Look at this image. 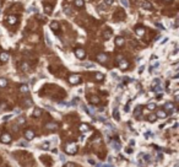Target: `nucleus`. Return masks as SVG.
Listing matches in <instances>:
<instances>
[{"label": "nucleus", "instance_id": "nucleus-42", "mask_svg": "<svg viewBox=\"0 0 179 167\" xmlns=\"http://www.w3.org/2000/svg\"><path fill=\"white\" fill-rule=\"evenodd\" d=\"M77 102H79V97H75V98H74V101L71 102V106H75V105H76Z\"/></svg>", "mask_w": 179, "mask_h": 167}, {"label": "nucleus", "instance_id": "nucleus-21", "mask_svg": "<svg viewBox=\"0 0 179 167\" xmlns=\"http://www.w3.org/2000/svg\"><path fill=\"white\" fill-rule=\"evenodd\" d=\"M7 86V80L4 77H0V87H6Z\"/></svg>", "mask_w": 179, "mask_h": 167}, {"label": "nucleus", "instance_id": "nucleus-17", "mask_svg": "<svg viewBox=\"0 0 179 167\" xmlns=\"http://www.w3.org/2000/svg\"><path fill=\"white\" fill-rule=\"evenodd\" d=\"M59 23H58V22H57V21H53V22H52V23H50V28H52V30L53 31H58L59 30Z\"/></svg>", "mask_w": 179, "mask_h": 167}, {"label": "nucleus", "instance_id": "nucleus-34", "mask_svg": "<svg viewBox=\"0 0 179 167\" xmlns=\"http://www.w3.org/2000/svg\"><path fill=\"white\" fill-rule=\"evenodd\" d=\"M22 69H23V71H28V70H30V66H28L26 63H23V64H22Z\"/></svg>", "mask_w": 179, "mask_h": 167}, {"label": "nucleus", "instance_id": "nucleus-3", "mask_svg": "<svg viewBox=\"0 0 179 167\" xmlns=\"http://www.w3.org/2000/svg\"><path fill=\"white\" fill-rule=\"evenodd\" d=\"M110 148H112L113 150H115V151H119L120 149H121V144L118 143L117 140H112V141H110Z\"/></svg>", "mask_w": 179, "mask_h": 167}, {"label": "nucleus", "instance_id": "nucleus-33", "mask_svg": "<svg viewBox=\"0 0 179 167\" xmlns=\"http://www.w3.org/2000/svg\"><path fill=\"white\" fill-rule=\"evenodd\" d=\"M59 160L61 161V162H65V161H66V157H65L64 154H60L59 155Z\"/></svg>", "mask_w": 179, "mask_h": 167}, {"label": "nucleus", "instance_id": "nucleus-26", "mask_svg": "<svg viewBox=\"0 0 179 167\" xmlns=\"http://www.w3.org/2000/svg\"><path fill=\"white\" fill-rule=\"evenodd\" d=\"M134 116L135 117H139V116H141V107H136L135 108V111H134Z\"/></svg>", "mask_w": 179, "mask_h": 167}, {"label": "nucleus", "instance_id": "nucleus-5", "mask_svg": "<svg viewBox=\"0 0 179 167\" xmlns=\"http://www.w3.org/2000/svg\"><path fill=\"white\" fill-rule=\"evenodd\" d=\"M141 7L145 9V10H151L152 9V4L150 1H142L141 2Z\"/></svg>", "mask_w": 179, "mask_h": 167}, {"label": "nucleus", "instance_id": "nucleus-2", "mask_svg": "<svg viewBox=\"0 0 179 167\" xmlns=\"http://www.w3.org/2000/svg\"><path fill=\"white\" fill-rule=\"evenodd\" d=\"M75 55H76L79 59H84V58L86 57V52H85L82 48H77V49L75 50Z\"/></svg>", "mask_w": 179, "mask_h": 167}, {"label": "nucleus", "instance_id": "nucleus-8", "mask_svg": "<svg viewBox=\"0 0 179 167\" xmlns=\"http://www.w3.org/2000/svg\"><path fill=\"white\" fill-rule=\"evenodd\" d=\"M9 23L10 25H16L17 23V16L16 15H11V16H9Z\"/></svg>", "mask_w": 179, "mask_h": 167}, {"label": "nucleus", "instance_id": "nucleus-37", "mask_svg": "<svg viewBox=\"0 0 179 167\" xmlns=\"http://www.w3.org/2000/svg\"><path fill=\"white\" fill-rule=\"evenodd\" d=\"M113 1H114V0H104V5H107V6H110V5L113 4Z\"/></svg>", "mask_w": 179, "mask_h": 167}, {"label": "nucleus", "instance_id": "nucleus-52", "mask_svg": "<svg viewBox=\"0 0 179 167\" xmlns=\"http://www.w3.org/2000/svg\"><path fill=\"white\" fill-rule=\"evenodd\" d=\"M151 135H152V134H151V133H149V132H147V133L145 134V138H149V137H151Z\"/></svg>", "mask_w": 179, "mask_h": 167}, {"label": "nucleus", "instance_id": "nucleus-19", "mask_svg": "<svg viewBox=\"0 0 179 167\" xmlns=\"http://www.w3.org/2000/svg\"><path fill=\"white\" fill-rule=\"evenodd\" d=\"M97 59H98L99 61H102V63H104V61L107 60V55H105L104 53H101V54L97 55Z\"/></svg>", "mask_w": 179, "mask_h": 167}, {"label": "nucleus", "instance_id": "nucleus-54", "mask_svg": "<svg viewBox=\"0 0 179 167\" xmlns=\"http://www.w3.org/2000/svg\"><path fill=\"white\" fill-rule=\"evenodd\" d=\"M130 145H131V146H134V145H135V141H134V140H131V141H130Z\"/></svg>", "mask_w": 179, "mask_h": 167}, {"label": "nucleus", "instance_id": "nucleus-27", "mask_svg": "<svg viewBox=\"0 0 179 167\" xmlns=\"http://www.w3.org/2000/svg\"><path fill=\"white\" fill-rule=\"evenodd\" d=\"M90 101H91L92 103H94V105H96V103H98V102H99V98H98L97 96H91Z\"/></svg>", "mask_w": 179, "mask_h": 167}, {"label": "nucleus", "instance_id": "nucleus-57", "mask_svg": "<svg viewBox=\"0 0 179 167\" xmlns=\"http://www.w3.org/2000/svg\"><path fill=\"white\" fill-rule=\"evenodd\" d=\"M164 1H167V2H169V1H172V0H164Z\"/></svg>", "mask_w": 179, "mask_h": 167}, {"label": "nucleus", "instance_id": "nucleus-18", "mask_svg": "<svg viewBox=\"0 0 179 167\" xmlns=\"http://www.w3.org/2000/svg\"><path fill=\"white\" fill-rule=\"evenodd\" d=\"M156 116H157L158 118H166V117H167V113H166L164 111H162V109H160V111H157Z\"/></svg>", "mask_w": 179, "mask_h": 167}, {"label": "nucleus", "instance_id": "nucleus-49", "mask_svg": "<svg viewBox=\"0 0 179 167\" xmlns=\"http://www.w3.org/2000/svg\"><path fill=\"white\" fill-rule=\"evenodd\" d=\"M133 151H134V150H133L131 148H129V149H126V154H133Z\"/></svg>", "mask_w": 179, "mask_h": 167}, {"label": "nucleus", "instance_id": "nucleus-11", "mask_svg": "<svg viewBox=\"0 0 179 167\" xmlns=\"http://www.w3.org/2000/svg\"><path fill=\"white\" fill-rule=\"evenodd\" d=\"M164 108H166V109H173L174 112L177 111V108L174 107V103H173V102H167V103L164 105Z\"/></svg>", "mask_w": 179, "mask_h": 167}, {"label": "nucleus", "instance_id": "nucleus-46", "mask_svg": "<svg viewBox=\"0 0 179 167\" xmlns=\"http://www.w3.org/2000/svg\"><path fill=\"white\" fill-rule=\"evenodd\" d=\"M87 161H89V164H91V165H96V162H94V161H93L92 159H89Z\"/></svg>", "mask_w": 179, "mask_h": 167}, {"label": "nucleus", "instance_id": "nucleus-29", "mask_svg": "<svg viewBox=\"0 0 179 167\" xmlns=\"http://www.w3.org/2000/svg\"><path fill=\"white\" fill-rule=\"evenodd\" d=\"M84 68H94L96 65L93 64V63H84V64H81Z\"/></svg>", "mask_w": 179, "mask_h": 167}, {"label": "nucleus", "instance_id": "nucleus-30", "mask_svg": "<svg viewBox=\"0 0 179 167\" xmlns=\"http://www.w3.org/2000/svg\"><path fill=\"white\" fill-rule=\"evenodd\" d=\"M42 149H43V150H49V143H48V141H44V143L42 144Z\"/></svg>", "mask_w": 179, "mask_h": 167}, {"label": "nucleus", "instance_id": "nucleus-50", "mask_svg": "<svg viewBox=\"0 0 179 167\" xmlns=\"http://www.w3.org/2000/svg\"><path fill=\"white\" fill-rule=\"evenodd\" d=\"M98 121H101V122H105V118H104V117H98Z\"/></svg>", "mask_w": 179, "mask_h": 167}, {"label": "nucleus", "instance_id": "nucleus-6", "mask_svg": "<svg viewBox=\"0 0 179 167\" xmlns=\"http://www.w3.org/2000/svg\"><path fill=\"white\" fill-rule=\"evenodd\" d=\"M160 85H161V80L160 79H153V81L151 82V90H153L155 87H157Z\"/></svg>", "mask_w": 179, "mask_h": 167}, {"label": "nucleus", "instance_id": "nucleus-24", "mask_svg": "<svg viewBox=\"0 0 179 167\" xmlns=\"http://www.w3.org/2000/svg\"><path fill=\"white\" fill-rule=\"evenodd\" d=\"M94 77H96V80L101 81V80H103V79H104V75H103L102 73H96V74H94Z\"/></svg>", "mask_w": 179, "mask_h": 167}, {"label": "nucleus", "instance_id": "nucleus-32", "mask_svg": "<svg viewBox=\"0 0 179 167\" xmlns=\"http://www.w3.org/2000/svg\"><path fill=\"white\" fill-rule=\"evenodd\" d=\"M156 118H157V116H156V114H150L149 116V121L150 122H155L156 121Z\"/></svg>", "mask_w": 179, "mask_h": 167}, {"label": "nucleus", "instance_id": "nucleus-25", "mask_svg": "<svg viewBox=\"0 0 179 167\" xmlns=\"http://www.w3.org/2000/svg\"><path fill=\"white\" fill-rule=\"evenodd\" d=\"M47 128H48V129H57V128H58V124H57V123H48V124H47Z\"/></svg>", "mask_w": 179, "mask_h": 167}, {"label": "nucleus", "instance_id": "nucleus-41", "mask_svg": "<svg viewBox=\"0 0 179 167\" xmlns=\"http://www.w3.org/2000/svg\"><path fill=\"white\" fill-rule=\"evenodd\" d=\"M18 145H20V146H27L28 143H27V141H21V143H18Z\"/></svg>", "mask_w": 179, "mask_h": 167}, {"label": "nucleus", "instance_id": "nucleus-45", "mask_svg": "<svg viewBox=\"0 0 179 167\" xmlns=\"http://www.w3.org/2000/svg\"><path fill=\"white\" fill-rule=\"evenodd\" d=\"M156 26H157L158 28H161V30H164V27L161 25V23H158V22H156Z\"/></svg>", "mask_w": 179, "mask_h": 167}, {"label": "nucleus", "instance_id": "nucleus-44", "mask_svg": "<svg viewBox=\"0 0 179 167\" xmlns=\"http://www.w3.org/2000/svg\"><path fill=\"white\" fill-rule=\"evenodd\" d=\"M129 106H130V101H129V102L126 103V106H125V112H129V111H130V109H129Z\"/></svg>", "mask_w": 179, "mask_h": 167}, {"label": "nucleus", "instance_id": "nucleus-12", "mask_svg": "<svg viewBox=\"0 0 179 167\" xmlns=\"http://www.w3.org/2000/svg\"><path fill=\"white\" fill-rule=\"evenodd\" d=\"M10 140H11V137H10L9 134H4V135H1V141H2V143L7 144V143H10Z\"/></svg>", "mask_w": 179, "mask_h": 167}, {"label": "nucleus", "instance_id": "nucleus-36", "mask_svg": "<svg viewBox=\"0 0 179 167\" xmlns=\"http://www.w3.org/2000/svg\"><path fill=\"white\" fill-rule=\"evenodd\" d=\"M147 108H149L150 111H152V109L156 108V105H155V103H149V105H147Z\"/></svg>", "mask_w": 179, "mask_h": 167}, {"label": "nucleus", "instance_id": "nucleus-20", "mask_svg": "<svg viewBox=\"0 0 179 167\" xmlns=\"http://www.w3.org/2000/svg\"><path fill=\"white\" fill-rule=\"evenodd\" d=\"M74 4H75V6H77V7H82L85 5V1L84 0H75Z\"/></svg>", "mask_w": 179, "mask_h": 167}, {"label": "nucleus", "instance_id": "nucleus-9", "mask_svg": "<svg viewBox=\"0 0 179 167\" xmlns=\"http://www.w3.org/2000/svg\"><path fill=\"white\" fill-rule=\"evenodd\" d=\"M9 58H10V55H9L6 52H2V53L0 54V60L1 61H7L9 60Z\"/></svg>", "mask_w": 179, "mask_h": 167}, {"label": "nucleus", "instance_id": "nucleus-1", "mask_svg": "<svg viewBox=\"0 0 179 167\" xmlns=\"http://www.w3.org/2000/svg\"><path fill=\"white\" fill-rule=\"evenodd\" d=\"M65 151L68 152V154H70V155H74L77 152V146L75 145V144H69L66 148H65Z\"/></svg>", "mask_w": 179, "mask_h": 167}, {"label": "nucleus", "instance_id": "nucleus-15", "mask_svg": "<svg viewBox=\"0 0 179 167\" xmlns=\"http://www.w3.org/2000/svg\"><path fill=\"white\" fill-rule=\"evenodd\" d=\"M115 44H117V46H123V44H124V38L120 37V36L115 37Z\"/></svg>", "mask_w": 179, "mask_h": 167}, {"label": "nucleus", "instance_id": "nucleus-23", "mask_svg": "<svg viewBox=\"0 0 179 167\" xmlns=\"http://www.w3.org/2000/svg\"><path fill=\"white\" fill-rule=\"evenodd\" d=\"M20 91L22 92V93H27L28 92V86L27 85H21L20 86Z\"/></svg>", "mask_w": 179, "mask_h": 167}, {"label": "nucleus", "instance_id": "nucleus-53", "mask_svg": "<svg viewBox=\"0 0 179 167\" xmlns=\"http://www.w3.org/2000/svg\"><path fill=\"white\" fill-rule=\"evenodd\" d=\"M162 96H163V95H162V93H158V95H157V98H158V100H160V98H162Z\"/></svg>", "mask_w": 179, "mask_h": 167}, {"label": "nucleus", "instance_id": "nucleus-16", "mask_svg": "<svg viewBox=\"0 0 179 167\" xmlns=\"http://www.w3.org/2000/svg\"><path fill=\"white\" fill-rule=\"evenodd\" d=\"M112 34H113V32H112V31H110V30H107L104 33H103V38H104L105 41H107V39H109V38L112 37Z\"/></svg>", "mask_w": 179, "mask_h": 167}, {"label": "nucleus", "instance_id": "nucleus-56", "mask_svg": "<svg viewBox=\"0 0 179 167\" xmlns=\"http://www.w3.org/2000/svg\"><path fill=\"white\" fill-rule=\"evenodd\" d=\"M96 167H101V164H98V165H96Z\"/></svg>", "mask_w": 179, "mask_h": 167}, {"label": "nucleus", "instance_id": "nucleus-48", "mask_svg": "<svg viewBox=\"0 0 179 167\" xmlns=\"http://www.w3.org/2000/svg\"><path fill=\"white\" fill-rule=\"evenodd\" d=\"M25 123V119L23 118H18V124H23Z\"/></svg>", "mask_w": 179, "mask_h": 167}, {"label": "nucleus", "instance_id": "nucleus-47", "mask_svg": "<svg viewBox=\"0 0 179 167\" xmlns=\"http://www.w3.org/2000/svg\"><path fill=\"white\" fill-rule=\"evenodd\" d=\"M45 38H47V43H48V46H50L52 43H50V41H49V37H48V34H45Z\"/></svg>", "mask_w": 179, "mask_h": 167}, {"label": "nucleus", "instance_id": "nucleus-38", "mask_svg": "<svg viewBox=\"0 0 179 167\" xmlns=\"http://www.w3.org/2000/svg\"><path fill=\"white\" fill-rule=\"evenodd\" d=\"M64 10H65V14H66V15H70V7H69V6H64Z\"/></svg>", "mask_w": 179, "mask_h": 167}, {"label": "nucleus", "instance_id": "nucleus-55", "mask_svg": "<svg viewBox=\"0 0 179 167\" xmlns=\"http://www.w3.org/2000/svg\"><path fill=\"white\" fill-rule=\"evenodd\" d=\"M167 41H168V38H164L163 41H162V44H163V43H166V42H167Z\"/></svg>", "mask_w": 179, "mask_h": 167}, {"label": "nucleus", "instance_id": "nucleus-4", "mask_svg": "<svg viewBox=\"0 0 179 167\" xmlns=\"http://www.w3.org/2000/svg\"><path fill=\"white\" fill-rule=\"evenodd\" d=\"M69 81H70L71 85H77V84L81 81V79H80V76L79 75H71L70 76V79H69Z\"/></svg>", "mask_w": 179, "mask_h": 167}, {"label": "nucleus", "instance_id": "nucleus-28", "mask_svg": "<svg viewBox=\"0 0 179 167\" xmlns=\"http://www.w3.org/2000/svg\"><path fill=\"white\" fill-rule=\"evenodd\" d=\"M80 130L84 132V133L87 132V130H89V125H87V124H81V125H80Z\"/></svg>", "mask_w": 179, "mask_h": 167}, {"label": "nucleus", "instance_id": "nucleus-31", "mask_svg": "<svg viewBox=\"0 0 179 167\" xmlns=\"http://www.w3.org/2000/svg\"><path fill=\"white\" fill-rule=\"evenodd\" d=\"M44 10H45L47 14H50V12H52V7H50L49 5H47V4L44 5Z\"/></svg>", "mask_w": 179, "mask_h": 167}, {"label": "nucleus", "instance_id": "nucleus-10", "mask_svg": "<svg viewBox=\"0 0 179 167\" xmlns=\"http://www.w3.org/2000/svg\"><path fill=\"white\" fill-rule=\"evenodd\" d=\"M135 33L137 34V36H144L145 34V28L144 27H136V30H135Z\"/></svg>", "mask_w": 179, "mask_h": 167}, {"label": "nucleus", "instance_id": "nucleus-13", "mask_svg": "<svg viewBox=\"0 0 179 167\" xmlns=\"http://www.w3.org/2000/svg\"><path fill=\"white\" fill-rule=\"evenodd\" d=\"M119 68L121 69V70L126 69V68H128V61H126V60H124V59H121V60L119 61Z\"/></svg>", "mask_w": 179, "mask_h": 167}, {"label": "nucleus", "instance_id": "nucleus-40", "mask_svg": "<svg viewBox=\"0 0 179 167\" xmlns=\"http://www.w3.org/2000/svg\"><path fill=\"white\" fill-rule=\"evenodd\" d=\"M144 69H145V65H141V66L139 68V70H137V71H139V74H142V71H144Z\"/></svg>", "mask_w": 179, "mask_h": 167}, {"label": "nucleus", "instance_id": "nucleus-7", "mask_svg": "<svg viewBox=\"0 0 179 167\" xmlns=\"http://www.w3.org/2000/svg\"><path fill=\"white\" fill-rule=\"evenodd\" d=\"M25 137H26L27 140H32V139L34 138V133H33L32 130H26V132H25Z\"/></svg>", "mask_w": 179, "mask_h": 167}, {"label": "nucleus", "instance_id": "nucleus-22", "mask_svg": "<svg viewBox=\"0 0 179 167\" xmlns=\"http://www.w3.org/2000/svg\"><path fill=\"white\" fill-rule=\"evenodd\" d=\"M41 114H42V111H41L39 108H36V109L33 111V113H32V116H33V117H39Z\"/></svg>", "mask_w": 179, "mask_h": 167}, {"label": "nucleus", "instance_id": "nucleus-35", "mask_svg": "<svg viewBox=\"0 0 179 167\" xmlns=\"http://www.w3.org/2000/svg\"><path fill=\"white\" fill-rule=\"evenodd\" d=\"M10 118H12V114H7V116H4V117H2V121H9V119H10Z\"/></svg>", "mask_w": 179, "mask_h": 167}, {"label": "nucleus", "instance_id": "nucleus-51", "mask_svg": "<svg viewBox=\"0 0 179 167\" xmlns=\"http://www.w3.org/2000/svg\"><path fill=\"white\" fill-rule=\"evenodd\" d=\"M66 167H75V165H74V164H71V162H70V164H66Z\"/></svg>", "mask_w": 179, "mask_h": 167}, {"label": "nucleus", "instance_id": "nucleus-39", "mask_svg": "<svg viewBox=\"0 0 179 167\" xmlns=\"http://www.w3.org/2000/svg\"><path fill=\"white\" fill-rule=\"evenodd\" d=\"M120 1H121L123 6H125V7H128V6H129V2H128V0H120Z\"/></svg>", "mask_w": 179, "mask_h": 167}, {"label": "nucleus", "instance_id": "nucleus-14", "mask_svg": "<svg viewBox=\"0 0 179 167\" xmlns=\"http://www.w3.org/2000/svg\"><path fill=\"white\" fill-rule=\"evenodd\" d=\"M113 118H114V119H115L117 122H119V121H120V114H119V111H118L117 108H115V109L113 111Z\"/></svg>", "mask_w": 179, "mask_h": 167}, {"label": "nucleus", "instance_id": "nucleus-43", "mask_svg": "<svg viewBox=\"0 0 179 167\" xmlns=\"http://www.w3.org/2000/svg\"><path fill=\"white\" fill-rule=\"evenodd\" d=\"M101 167H115V166L112 165V164H104V165H101Z\"/></svg>", "mask_w": 179, "mask_h": 167}]
</instances>
